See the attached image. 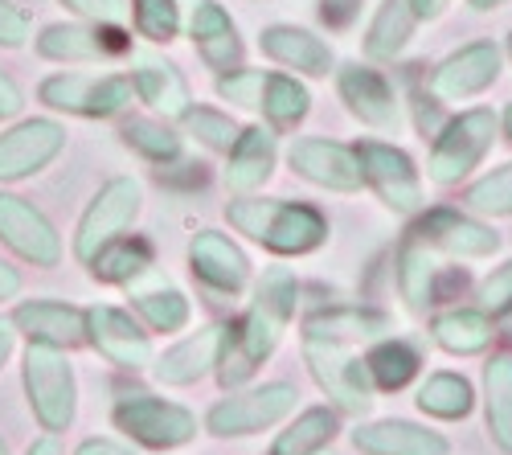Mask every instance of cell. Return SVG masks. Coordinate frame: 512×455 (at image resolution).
<instances>
[{
    "instance_id": "1",
    "label": "cell",
    "mask_w": 512,
    "mask_h": 455,
    "mask_svg": "<svg viewBox=\"0 0 512 455\" xmlns=\"http://www.w3.org/2000/svg\"><path fill=\"white\" fill-rule=\"evenodd\" d=\"M295 308H300V279L287 267H267L263 279L254 283L246 312L238 316V324H230V341L218 365V382L226 390H238L259 374V365L279 349Z\"/></svg>"
},
{
    "instance_id": "2",
    "label": "cell",
    "mask_w": 512,
    "mask_h": 455,
    "mask_svg": "<svg viewBox=\"0 0 512 455\" xmlns=\"http://www.w3.org/2000/svg\"><path fill=\"white\" fill-rule=\"evenodd\" d=\"M230 230L246 234L254 246L279 255V259H304L316 255L328 242V218L320 205L295 201V197H263L246 193L226 205Z\"/></svg>"
},
{
    "instance_id": "3",
    "label": "cell",
    "mask_w": 512,
    "mask_h": 455,
    "mask_svg": "<svg viewBox=\"0 0 512 455\" xmlns=\"http://www.w3.org/2000/svg\"><path fill=\"white\" fill-rule=\"evenodd\" d=\"M21 386H25V402L33 410V419L41 423V431H50V435L70 431L78 415V378H74L66 349L29 341L25 361H21Z\"/></svg>"
},
{
    "instance_id": "4",
    "label": "cell",
    "mask_w": 512,
    "mask_h": 455,
    "mask_svg": "<svg viewBox=\"0 0 512 455\" xmlns=\"http://www.w3.org/2000/svg\"><path fill=\"white\" fill-rule=\"evenodd\" d=\"M300 353H304V365H308L312 382L332 398V406L340 410V415H353V419L369 415L377 390H373V382L365 374V361L353 353V345L304 333Z\"/></svg>"
},
{
    "instance_id": "5",
    "label": "cell",
    "mask_w": 512,
    "mask_h": 455,
    "mask_svg": "<svg viewBox=\"0 0 512 455\" xmlns=\"http://www.w3.org/2000/svg\"><path fill=\"white\" fill-rule=\"evenodd\" d=\"M37 99L50 111L62 115H78V119H115L132 107L136 91L132 78L123 70H107V74H87V70H58L50 78H41Z\"/></svg>"
},
{
    "instance_id": "6",
    "label": "cell",
    "mask_w": 512,
    "mask_h": 455,
    "mask_svg": "<svg viewBox=\"0 0 512 455\" xmlns=\"http://www.w3.org/2000/svg\"><path fill=\"white\" fill-rule=\"evenodd\" d=\"M37 54L62 66H99L123 62L136 54L132 25H107V21H54L33 37Z\"/></svg>"
},
{
    "instance_id": "7",
    "label": "cell",
    "mask_w": 512,
    "mask_h": 455,
    "mask_svg": "<svg viewBox=\"0 0 512 455\" xmlns=\"http://www.w3.org/2000/svg\"><path fill=\"white\" fill-rule=\"evenodd\" d=\"M295 402H300V390L291 382H263V386H250V390H230L226 398H218L205 415V431L213 439H250V435H263L275 423H283Z\"/></svg>"
},
{
    "instance_id": "8",
    "label": "cell",
    "mask_w": 512,
    "mask_h": 455,
    "mask_svg": "<svg viewBox=\"0 0 512 455\" xmlns=\"http://www.w3.org/2000/svg\"><path fill=\"white\" fill-rule=\"evenodd\" d=\"M111 423L132 443L148 451H177L197 439V415L181 402H168L156 394H119L111 406Z\"/></svg>"
},
{
    "instance_id": "9",
    "label": "cell",
    "mask_w": 512,
    "mask_h": 455,
    "mask_svg": "<svg viewBox=\"0 0 512 455\" xmlns=\"http://www.w3.org/2000/svg\"><path fill=\"white\" fill-rule=\"evenodd\" d=\"M496 128H500V119L488 107H472V111H459L455 119H447L435 132L431 160H426V177H431L435 185H459L488 156V148L496 140Z\"/></svg>"
},
{
    "instance_id": "10",
    "label": "cell",
    "mask_w": 512,
    "mask_h": 455,
    "mask_svg": "<svg viewBox=\"0 0 512 455\" xmlns=\"http://www.w3.org/2000/svg\"><path fill=\"white\" fill-rule=\"evenodd\" d=\"M144 210V185L136 177H111L82 210L78 226H74V259L87 263L103 242H111L115 234L132 230V222Z\"/></svg>"
},
{
    "instance_id": "11",
    "label": "cell",
    "mask_w": 512,
    "mask_h": 455,
    "mask_svg": "<svg viewBox=\"0 0 512 455\" xmlns=\"http://www.w3.org/2000/svg\"><path fill=\"white\" fill-rule=\"evenodd\" d=\"M357 164H361V181L377 193V201L394 214H418L422 210V177L414 169V160L386 144V140H361L353 144Z\"/></svg>"
},
{
    "instance_id": "12",
    "label": "cell",
    "mask_w": 512,
    "mask_h": 455,
    "mask_svg": "<svg viewBox=\"0 0 512 455\" xmlns=\"http://www.w3.org/2000/svg\"><path fill=\"white\" fill-rule=\"evenodd\" d=\"M66 148V128L50 115L17 119L0 132V185H17L46 173Z\"/></svg>"
},
{
    "instance_id": "13",
    "label": "cell",
    "mask_w": 512,
    "mask_h": 455,
    "mask_svg": "<svg viewBox=\"0 0 512 455\" xmlns=\"http://www.w3.org/2000/svg\"><path fill=\"white\" fill-rule=\"evenodd\" d=\"M0 246H9L21 263L41 271L62 263V234L29 197L13 189H0Z\"/></svg>"
},
{
    "instance_id": "14",
    "label": "cell",
    "mask_w": 512,
    "mask_h": 455,
    "mask_svg": "<svg viewBox=\"0 0 512 455\" xmlns=\"http://www.w3.org/2000/svg\"><path fill=\"white\" fill-rule=\"evenodd\" d=\"M87 345L115 369L127 374H140L152 365L156 349H152V333L140 324V316H132L127 308L115 304H91L87 308Z\"/></svg>"
},
{
    "instance_id": "15",
    "label": "cell",
    "mask_w": 512,
    "mask_h": 455,
    "mask_svg": "<svg viewBox=\"0 0 512 455\" xmlns=\"http://www.w3.org/2000/svg\"><path fill=\"white\" fill-rule=\"evenodd\" d=\"M185 29L197 58L213 74H230L246 66V41L238 33V21L222 0H185Z\"/></svg>"
},
{
    "instance_id": "16",
    "label": "cell",
    "mask_w": 512,
    "mask_h": 455,
    "mask_svg": "<svg viewBox=\"0 0 512 455\" xmlns=\"http://www.w3.org/2000/svg\"><path fill=\"white\" fill-rule=\"evenodd\" d=\"M185 259H189L193 279L205 287V292H213V296L234 300V296H242L250 287V271H254L250 255L222 230H197L189 238Z\"/></svg>"
},
{
    "instance_id": "17",
    "label": "cell",
    "mask_w": 512,
    "mask_h": 455,
    "mask_svg": "<svg viewBox=\"0 0 512 455\" xmlns=\"http://www.w3.org/2000/svg\"><path fill=\"white\" fill-rule=\"evenodd\" d=\"M332 74H336V95L349 107L353 119H361L373 132H398L402 103H398V91L386 74L365 62H345Z\"/></svg>"
},
{
    "instance_id": "18",
    "label": "cell",
    "mask_w": 512,
    "mask_h": 455,
    "mask_svg": "<svg viewBox=\"0 0 512 455\" xmlns=\"http://www.w3.org/2000/svg\"><path fill=\"white\" fill-rule=\"evenodd\" d=\"M287 169L295 177H304L308 185H316V189H328V193H357L365 185L353 144H340V140H328V136H300L295 140L287 148Z\"/></svg>"
},
{
    "instance_id": "19",
    "label": "cell",
    "mask_w": 512,
    "mask_h": 455,
    "mask_svg": "<svg viewBox=\"0 0 512 455\" xmlns=\"http://www.w3.org/2000/svg\"><path fill=\"white\" fill-rule=\"evenodd\" d=\"M226 341H230V324H222V320L201 324L197 333L181 337L173 349H164L160 357H152V378L160 386H193L205 374H218Z\"/></svg>"
},
{
    "instance_id": "20",
    "label": "cell",
    "mask_w": 512,
    "mask_h": 455,
    "mask_svg": "<svg viewBox=\"0 0 512 455\" xmlns=\"http://www.w3.org/2000/svg\"><path fill=\"white\" fill-rule=\"evenodd\" d=\"M410 238H418L422 246H431V251L439 255H455V259H484L492 251H500V234L484 222H476L472 214H459V210H447V205H439V210H426Z\"/></svg>"
},
{
    "instance_id": "21",
    "label": "cell",
    "mask_w": 512,
    "mask_h": 455,
    "mask_svg": "<svg viewBox=\"0 0 512 455\" xmlns=\"http://www.w3.org/2000/svg\"><path fill=\"white\" fill-rule=\"evenodd\" d=\"M127 78H132L136 99H140L152 115H160V119H168V123H181V115L193 107V91H189V78L181 74V66L168 62V58H160V54H152V50L132 54Z\"/></svg>"
},
{
    "instance_id": "22",
    "label": "cell",
    "mask_w": 512,
    "mask_h": 455,
    "mask_svg": "<svg viewBox=\"0 0 512 455\" xmlns=\"http://www.w3.org/2000/svg\"><path fill=\"white\" fill-rule=\"evenodd\" d=\"M496 78H500V50L492 41H472V46L447 54L431 70V95L439 103H463V99L488 91Z\"/></svg>"
},
{
    "instance_id": "23",
    "label": "cell",
    "mask_w": 512,
    "mask_h": 455,
    "mask_svg": "<svg viewBox=\"0 0 512 455\" xmlns=\"http://www.w3.org/2000/svg\"><path fill=\"white\" fill-rule=\"evenodd\" d=\"M17 333L37 341V345H54V349H78L87 345V308L66 304V300H21L13 308Z\"/></svg>"
},
{
    "instance_id": "24",
    "label": "cell",
    "mask_w": 512,
    "mask_h": 455,
    "mask_svg": "<svg viewBox=\"0 0 512 455\" xmlns=\"http://www.w3.org/2000/svg\"><path fill=\"white\" fill-rule=\"evenodd\" d=\"M279 164V132H271L267 123H250V128L238 132V140L226 152V185L234 197L259 193Z\"/></svg>"
},
{
    "instance_id": "25",
    "label": "cell",
    "mask_w": 512,
    "mask_h": 455,
    "mask_svg": "<svg viewBox=\"0 0 512 455\" xmlns=\"http://www.w3.org/2000/svg\"><path fill=\"white\" fill-rule=\"evenodd\" d=\"M259 50L283 66V70H295V74H308V78H328L336 70V54L324 37H316L312 29L304 25H287V21H275L259 33Z\"/></svg>"
},
{
    "instance_id": "26",
    "label": "cell",
    "mask_w": 512,
    "mask_h": 455,
    "mask_svg": "<svg viewBox=\"0 0 512 455\" xmlns=\"http://www.w3.org/2000/svg\"><path fill=\"white\" fill-rule=\"evenodd\" d=\"M127 300H132V312L140 316V324L148 328V333L173 337V333H181V328H189V320H193L189 296L160 271H148L144 279H136L132 287H127Z\"/></svg>"
},
{
    "instance_id": "27",
    "label": "cell",
    "mask_w": 512,
    "mask_h": 455,
    "mask_svg": "<svg viewBox=\"0 0 512 455\" xmlns=\"http://www.w3.org/2000/svg\"><path fill=\"white\" fill-rule=\"evenodd\" d=\"M95 283L107 287H132L136 279H144L148 271H156V246L144 234H115L111 242H103L99 251L82 263Z\"/></svg>"
},
{
    "instance_id": "28",
    "label": "cell",
    "mask_w": 512,
    "mask_h": 455,
    "mask_svg": "<svg viewBox=\"0 0 512 455\" xmlns=\"http://www.w3.org/2000/svg\"><path fill=\"white\" fill-rule=\"evenodd\" d=\"M353 447L361 455H451V443L439 431H426L406 419H381L357 427Z\"/></svg>"
},
{
    "instance_id": "29",
    "label": "cell",
    "mask_w": 512,
    "mask_h": 455,
    "mask_svg": "<svg viewBox=\"0 0 512 455\" xmlns=\"http://www.w3.org/2000/svg\"><path fill=\"white\" fill-rule=\"evenodd\" d=\"M304 333L316 337H332V341H377L394 333V320L377 308H357V304H336V308H320L304 316Z\"/></svg>"
},
{
    "instance_id": "30",
    "label": "cell",
    "mask_w": 512,
    "mask_h": 455,
    "mask_svg": "<svg viewBox=\"0 0 512 455\" xmlns=\"http://www.w3.org/2000/svg\"><path fill=\"white\" fill-rule=\"evenodd\" d=\"M312 111V91L304 87L295 74L287 70H267L263 78V99H259V115L271 132H295Z\"/></svg>"
},
{
    "instance_id": "31",
    "label": "cell",
    "mask_w": 512,
    "mask_h": 455,
    "mask_svg": "<svg viewBox=\"0 0 512 455\" xmlns=\"http://www.w3.org/2000/svg\"><path fill=\"white\" fill-rule=\"evenodd\" d=\"M119 140L123 148H132L140 160L156 164V169H168L185 156V132H177L168 119L160 115H132L119 123Z\"/></svg>"
},
{
    "instance_id": "32",
    "label": "cell",
    "mask_w": 512,
    "mask_h": 455,
    "mask_svg": "<svg viewBox=\"0 0 512 455\" xmlns=\"http://www.w3.org/2000/svg\"><path fill=\"white\" fill-rule=\"evenodd\" d=\"M431 337L451 357H476L492 345L496 328H492V316L484 308H451V312H439L431 320Z\"/></svg>"
},
{
    "instance_id": "33",
    "label": "cell",
    "mask_w": 512,
    "mask_h": 455,
    "mask_svg": "<svg viewBox=\"0 0 512 455\" xmlns=\"http://www.w3.org/2000/svg\"><path fill=\"white\" fill-rule=\"evenodd\" d=\"M439 275L443 267L435 263L431 246H422L418 238H406L398 251V292L414 312H426L439 304Z\"/></svg>"
},
{
    "instance_id": "34",
    "label": "cell",
    "mask_w": 512,
    "mask_h": 455,
    "mask_svg": "<svg viewBox=\"0 0 512 455\" xmlns=\"http://www.w3.org/2000/svg\"><path fill=\"white\" fill-rule=\"evenodd\" d=\"M365 361V374L373 382V390H406L414 378H418V369H422V353L402 341V337H377L373 349L361 357Z\"/></svg>"
},
{
    "instance_id": "35",
    "label": "cell",
    "mask_w": 512,
    "mask_h": 455,
    "mask_svg": "<svg viewBox=\"0 0 512 455\" xmlns=\"http://www.w3.org/2000/svg\"><path fill=\"white\" fill-rule=\"evenodd\" d=\"M414 25H418V17L410 9V0H381L369 29H365V58L369 62H394L406 50Z\"/></svg>"
},
{
    "instance_id": "36",
    "label": "cell",
    "mask_w": 512,
    "mask_h": 455,
    "mask_svg": "<svg viewBox=\"0 0 512 455\" xmlns=\"http://www.w3.org/2000/svg\"><path fill=\"white\" fill-rule=\"evenodd\" d=\"M336 431H340L336 406H308L287 423V431H279V439L271 443V455H316L332 447Z\"/></svg>"
},
{
    "instance_id": "37",
    "label": "cell",
    "mask_w": 512,
    "mask_h": 455,
    "mask_svg": "<svg viewBox=\"0 0 512 455\" xmlns=\"http://www.w3.org/2000/svg\"><path fill=\"white\" fill-rule=\"evenodd\" d=\"M418 410L431 419H443V423H455V419H467L476 406V390L472 382H467L463 374H451V369H443V374H431L422 386H418Z\"/></svg>"
},
{
    "instance_id": "38",
    "label": "cell",
    "mask_w": 512,
    "mask_h": 455,
    "mask_svg": "<svg viewBox=\"0 0 512 455\" xmlns=\"http://www.w3.org/2000/svg\"><path fill=\"white\" fill-rule=\"evenodd\" d=\"M484 410L492 443L512 455V357L504 353L484 365Z\"/></svg>"
},
{
    "instance_id": "39",
    "label": "cell",
    "mask_w": 512,
    "mask_h": 455,
    "mask_svg": "<svg viewBox=\"0 0 512 455\" xmlns=\"http://www.w3.org/2000/svg\"><path fill=\"white\" fill-rule=\"evenodd\" d=\"M127 25L152 46H173L185 29V0H127Z\"/></svg>"
},
{
    "instance_id": "40",
    "label": "cell",
    "mask_w": 512,
    "mask_h": 455,
    "mask_svg": "<svg viewBox=\"0 0 512 455\" xmlns=\"http://www.w3.org/2000/svg\"><path fill=\"white\" fill-rule=\"evenodd\" d=\"M181 132L189 136V140H197L205 152H230V144L238 140V119L230 115V111H218V107H189L185 115H181Z\"/></svg>"
},
{
    "instance_id": "41",
    "label": "cell",
    "mask_w": 512,
    "mask_h": 455,
    "mask_svg": "<svg viewBox=\"0 0 512 455\" xmlns=\"http://www.w3.org/2000/svg\"><path fill=\"white\" fill-rule=\"evenodd\" d=\"M467 210L476 214H492V218H508L512 214V164H504V169L480 177L472 189H467Z\"/></svg>"
},
{
    "instance_id": "42",
    "label": "cell",
    "mask_w": 512,
    "mask_h": 455,
    "mask_svg": "<svg viewBox=\"0 0 512 455\" xmlns=\"http://www.w3.org/2000/svg\"><path fill=\"white\" fill-rule=\"evenodd\" d=\"M263 78L267 70H254V66H238L230 74H218L213 78V91H218L222 103L238 107V111H259V99H263Z\"/></svg>"
},
{
    "instance_id": "43",
    "label": "cell",
    "mask_w": 512,
    "mask_h": 455,
    "mask_svg": "<svg viewBox=\"0 0 512 455\" xmlns=\"http://www.w3.org/2000/svg\"><path fill=\"white\" fill-rule=\"evenodd\" d=\"M480 308L488 316H504L512 312V259L504 267H496L484 283H480Z\"/></svg>"
},
{
    "instance_id": "44",
    "label": "cell",
    "mask_w": 512,
    "mask_h": 455,
    "mask_svg": "<svg viewBox=\"0 0 512 455\" xmlns=\"http://www.w3.org/2000/svg\"><path fill=\"white\" fill-rule=\"evenodd\" d=\"M33 37V21L17 0H0V50H21Z\"/></svg>"
},
{
    "instance_id": "45",
    "label": "cell",
    "mask_w": 512,
    "mask_h": 455,
    "mask_svg": "<svg viewBox=\"0 0 512 455\" xmlns=\"http://www.w3.org/2000/svg\"><path fill=\"white\" fill-rule=\"evenodd\" d=\"M58 5L78 21H107L127 25V0H58Z\"/></svg>"
},
{
    "instance_id": "46",
    "label": "cell",
    "mask_w": 512,
    "mask_h": 455,
    "mask_svg": "<svg viewBox=\"0 0 512 455\" xmlns=\"http://www.w3.org/2000/svg\"><path fill=\"white\" fill-rule=\"evenodd\" d=\"M361 17V0H320V21L328 29H349Z\"/></svg>"
},
{
    "instance_id": "47",
    "label": "cell",
    "mask_w": 512,
    "mask_h": 455,
    "mask_svg": "<svg viewBox=\"0 0 512 455\" xmlns=\"http://www.w3.org/2000/svg\"><path fill=\"white\" fill-rule=\"evenodd\" d=\"M21 107H25V95L17 87V78L0 70V119H17Z\"/></svg>"
},
{
    "instance_id": "48",
    "label": "cell",
    "mask_w": 512,
    "mask_h": 455,
    "mask_svg": "<svg viewBox=\"0 0 512 455\" xmlns=\"http://www.w3.org/2000/svg\"><path fill=\"white\" fill-rule=\"evenodd\" d=\"M74 455H140L136 447H127L119 439H107V435H95V439H82L74 447Z\"/></svg>"
},
{
    "instance_id": "49",
    "label": "cell",
    "mask_w": 512,
    "mask_h": 455,
    "mask_svg": "<svg viewBox=\"0 0 512 455\" xmlns=\"http://www.w3.org/2000/svg\"><path fill=\"white\" fill-rule=\"evenodd\" d=\"M21 271L9 263V259H0V304H5V300H17L21 296Z\"/></svg>"
},
{
    "instance_id": "50",
    "label": "cell",
    "mask_w": 512,
    "mask_h": 455,
    "mask_svg": "<svg viewBox=\"0 0 512 455\" xmlns=\"http://www.w3.org/2000/svg\"><path fill=\"white\" fill-rule=\"evenodd\" d=\"M13 349H17V324H13V316H0V369L13 357Z\"/></svg>"
},
{
    "instance_id": "51",
    "label": "cell",
    "mask_w": 512,
    "mask_h": 455,
    "mask_svg": "<svg viewBox=\"0 0 512 455\" xmlns=\"http://www.w3.org/2000/svg\"><path fill=\"white\" fill-rule=\"evenodd\" d=\"M410 9H414L418 21H435V17H443L447 0H410Z\"/></svg>"
},
{
    "instance_id": "52",
    "label": "cell",
    "mask_w": 512,
    "mask_h": 455,
    "mask_svg": "<svg viewBox=\"0 0 512 455\" xmlns=\"http://www.w3.org/2000/svg\"><path fill=\"white\" fill-rule=\"evenodd\" d=\"M25 455H66V451H62L58 435H50V431H46V435H41V439H33V443L25 447Z\"/></svg>"
},
{
    "instance_id": "53",
    "label": "cell",
    "mask_w": 512,
    "mask_h": 455,
    "mask_svg": "<svg viewBox=\"0 0 512 455\" xmlns=\"http://www.w3.org/2000/svg\"><path fill=\"white\" fill-rule=\"evenodd\" d=\"M472 9H496V5H504V0H467Z\"/></svg>"
},
{
    "instance_id": "54",
    "label": "cell",
    "mask_w": 512,
    "mask_h": 455,
    "mask_svg": "<svg viewBox=\"0 0 512 455\" xmlns=\"http://www.w3.org/2000/svg\"><path fill=\"white\" fill-rule=\"evenodd\" d=\"M500 123H504V132H508V140H512V103H508V111H504V119H500Z\"/></svg>"
},
{
    "instance_id": "55",
    "label": "cell",
    "mask_w": 512,
    "mask_h": 455,
    "mask_svg": "<svg viewBox=\"0 0 512 455\" xmlns=\"http://www.w3.org/2000/svg\"><path fill=\"white\" fill-rule=\"evenodd\" d=\"M0 455H9V443L5 439H0Z\"/></svg>"
},
{
    "instance_id": "56",
    "label": "cell",
    "mask_w": 512,
    "mask_h": 455,
    "mask_svg": "<svg viewBox=\"0 0 512 455\" xmlns=\"http://www.w3.org/2000/svg\"><path fill=\"white\" fill-rule=\"evenodd\" d=\"M316 455H332V447H324V451H316Z\"/></svg>"
},
{
    "instance_id": "57",
    "label": "cell",
    "mask_w": 512,
    "mask_h": 455,
    "mask_svg": "<svg viewBox=\"0 0 512 455\" xmlns=\"http://www.w3.org/2000/svg\"><path fill=\"white\" fill-rule=\"evenodd\" d=\"M508 54H512V33H508Z\"/></svg>"
}]
</instances>
